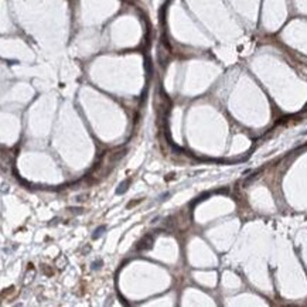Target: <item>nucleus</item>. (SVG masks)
I'll return each mask as SVG.
<instances>
[{
  "instance_id": "f257e3e1",
  "label": "nucleus",
  "mask_w": 307,
  "mask_h": 307,
  "mask_svg": "<svg viewBox=\"0 0 307 307\" xmlns=\"http://www.w3.org/2000/svg\"><path fill=\"white\" fill-rule=\"evenodd\" d=\"M151 242H153V239H151L150 236H145V239L140 242V245L137 246L139 249H149L151 246Z\"/></svg>"
}]
</instances>
